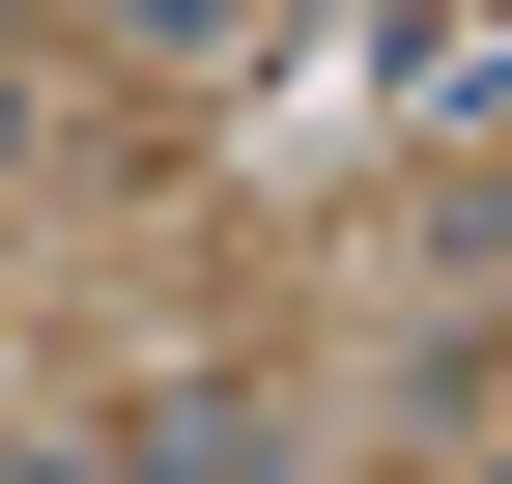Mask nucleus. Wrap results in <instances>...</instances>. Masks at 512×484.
<instances>
[{"label": "nucleus", "instance_id": "nucleus-1", "mask_svg": "<svg viewBox=\"0 0 512 484\" xmlns=\"http://www.w3.org/2000/svg\"><path fill=\"white\" fill-rule=\"evenodd\" d=\"M143 484H285V456H256L228 399H171V428H143Z\"/></svg>", "mask_w": 512, "mask_h": 484}, {"label": "nucleus", "instance_id": "nucleus-2", "mask_svg": "<svg viewBox=\"0 0 512 484\" xmlns=\"http://www.w3.org/2000/svg\"><path fill=\"white\" fill-rule=\"evenodd\" d=\"M0 143H29V114H0Z\"/></svg>", "mask_w": 512, "mask_h": 484}]
</instances>
